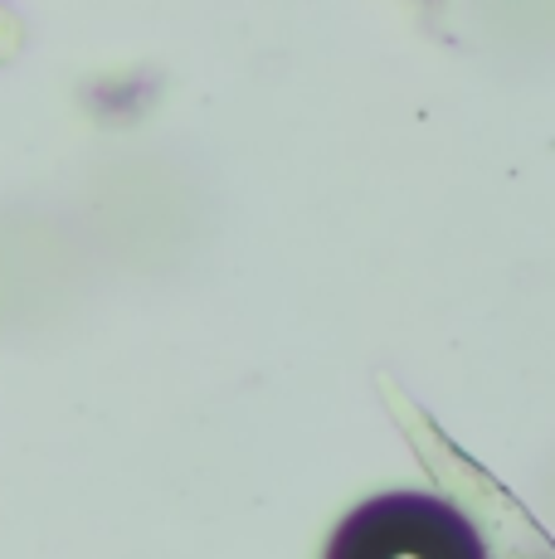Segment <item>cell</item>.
I'll use <instances>...</instances> for the list:
<instances>
[{
    "label": "cell",
    "mask_w": 555,
    "mask_h": 559,
    "mask_svg": "<svg viewBox=\"0 0 555 559\" xmlns=\"http://www.w3.org/2000/svg\"><path fill=\"white\" fill-rule=\"evenodd\" d=\"M327 559H487L473 521L420 491H390L336 525Z\"/></svg>",
    "instance_id": "cell-1"
}]
</instances>
